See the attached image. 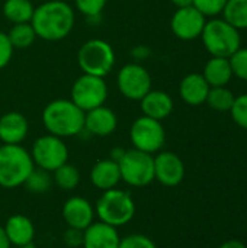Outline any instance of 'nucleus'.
<instances>
[{"label":"nucleus","mask_w":247,"mask_h":248,"mask_svg":"<svg viewBox=\"0 0 247 248\" xmlns=\"http://www.w3.org/2000/svg\"><path fill=\"white\" fill-rule=\"evenodd\" d=\"M64 244L70 248H80L83 244V231L76 228H67L63 235Z\"/></svg>","instance_id":"obj_35"},{"label":"nucleus","mask_w":247,"mask_h":248,"mask_svg":"<svg viewBox=\"0 0 247 248\" xmlns=\"http://www.w3.org/2000/svg\"><path fill=\"white\" fill-rule=\"evenodd\" d=\"M236 96L231 90L224 87H211L207 96V103L211 109L218 112H229L234 103Z\"/></svg>","instance_id":"obj_27"},{"label":"nucleus","mask_w":247,"mask_h":248,"mask_svg":"<svg viewBox=\"0 0 247 248\" xmlns=\"http://www.w3.org/2000/svg\"><path fill=\"white\" fill-rule=\"evenodd\" d=\"M0 248H12L6 234H4V230H3V225H0Z\"/></svg>","instance_id":"obj_39"},{"label":"nucleus","mask_w":247,"mask_h":248,"mask_svg":"<svg viewBox=\"0 0 247 248\" xmlns=\"http://www.w3.org/2000/svg\"><path fill=\"white\" fill-rule=\"evenodd\" d=\"M121 235L118 228L95 221L83 231V248H118Z\"/></svg>","instance_id":"obj_16"},{"label":"nucleus","mask_w":247,"mask_h":248,"mask_svg":"<svg viewBox=\"0 0 247 248\" xmlns=\"http://www.w3.org/2000/svg\"><path fill=\"white\" fill-rule=\"evenodd\" d=\"M125 154V148H121V147H115V148H112V151H111V155H109V158L111 160H114V161H119L121 158H122V155Z\"/></svg>","instance_id":"obj_37"},{"label":"nucleus","mask_w":247,"mask_h":248,"mask_svg":"<svg viewBox=\"0 0 247 248\" xmlns=\"http://www.w3.org/2000/svg\"><path fill=\"white\" fill-rule=\"evenodd\" d=\"M13 52H15V48L10 44V39H9L7 33L0 31V70L4 68L12 61Z\"/></svg>","instance_id":"obj_34"},{"label":"nucleus","mask_w":247,"mask_h":248,"mask_svg":"<svg viewBox=\"0 0 247 248\" xmlns=\"http://www.w3.org/2000/svg\"><path fill=\"white\" fill-rule=\"evenodd\" d=\"M108 99V84L103 77L82 74L71 86L70 100L83 112L92 110L105 105Z\"/></svg>","instance_id":"obj_9"},{"label":"nucleus","mask_w":247,"mask_h":248,"mask_svg":"<svg viewBox=\"0 0 247 248\" xmlns=\"http://www.w3.org/2000/svg\"><path fill=\"white\" fill-rule=\"evenodd\" d=\"M178 9L181 7H188V6H192L194 4V0H170Z\"/></svg>","instance_id":"obj_40"},{"label":"nucleus","mask_w":247,"mask_h":248,"mask_svg":"<svg viewBox=\"0 0 247 248\" xmlns=\"http://www.w3.org/2000/svg\"><path fill=\"white\" fill-rule=\"evenodd\" d=\"M23 186L28 189V192H31L33 195H42V193L48 192L49 187L52 186L51 173L35 167L32 170V173L28 176V179H26Z\"/></svg>","instance_id":"obj_28"},{"label":"nucleus","mask_w":247,"mask_h":248,"mask_svg":"<svg viewBox=\"0 0 247 248\" xmlns=\"http://www.w3.org/2000/svg\"><path fill=\"white\" fill-rule=\"evenodd\" d=\"M132 57L135 58V60H146L148 55H150V49L146 46V45H138V46H135L134 49H132Z\"/></svg>","instance_id":"obj_36"},{"label":"nucleus","mask_w":247,"mask_h":248,"mask_svg":"<svg viewBox=\"0 0 247 248\" xmlns=\"http://www.w3.org/2000/svg\"><path fill=\"white\" fill-rule=\"evenodd\" d=\"M115 61V51L105 39H89L77 51V64L84 74L105 78L114 70Z\"/></svg>","instance_id":"obj_6"},{"label":"nucleus","mask_w":247,"mask_h":248,"mask_svg":"<svg viewBox=\"0 0 247 248\" xmlns=\"http://www.w3.org/2000/svg\"><path fill=\"white\" fill-rule=\"evenodd\" d=\"M3 230L12 247H23L33 244L35 225L28 217L22 214L10 215L6 219Z\"/></svg>","instance_id":"obj_17"},{"label":"nucleus","mask_w":247,"mask_h":248,"mask_svg":"<svg viewBox=\"0 0 247 248\" xmlns=\"http://www.w3.org/2000/svg\"><path fill=\"white\" fill-rule=\"evenodd\" d=\"M63 219L68 228L84 231L95 222V206L83 196H71L63 205Z\"/></svg>","instance_id":"obj_14"},{"label":"nucleus","mask_w":247,"mask_h":248,"mask_svg":"<svg viewBox=\"0 0 247 248\" xmlns=\"http://www.w3.org/2000/svg\"><path fill=\"white\" fill-rule=\"evenodd\" d=\"M95 214L100 222L121 228L135 217V201L130 192L118 187L102 192L95 203Z\"/></svg>","instance_id":"obj_3"},{"label":"nucleus","mask_w":247,"mask_h":248,"mask_svg":"<svg viewBox=\"0 0 247 248\" xmlns=\"http://www.w3.org/2000/svg\"><path fill=\"white\" fill-rule=\"evenodd\" d=\"M211 86L207 83L202 74L191 73L185 76L179 84V94L182 100L191 106H199L207 102Z\"/></svg>","instance_id":"obj_21"},{"label":"nucleus","mask_w":247,"mask_h":248,"mask_svg":"<svg viewBox=\"0 0 247 248\" xmlns=\"http://www.w3.org/2000/svg\"><path fill=\"white\" fill-rule=\"evenodd\" d=\"M207 20L205 16L194 6L176 9L170 19L173 35L182 41H194L201 36Z\"/></svg>","instance_id":"obj_12"},{"label":"nucleus","mask_w":247,"mask_h":248,"mask_svg":"<svg viewBox=\"0 0 247 248\" xmlns=\"http://www.w3.org/2000/svg\"><path fill=\"white\" fill-rule=\"evenodd\" d=\"M7 36L15 49H26V48L32 46V44L36 39V33H35L31 22L12 25L10 31L7 32Z\"/></svg>","instance_id":"obj_24"},{"label":"nucleus","mask_w":247,"mask_h":248,"mask_svg":"<svg viewBox=\"0 0 247 248\" xmlns=\"http://www.w3.org/2000/svg\"><path fill=\"white\" fill-rule=\"evenodd\" d=\"M223 16L236 29H247V0H227Z\"/></svg>","instance_id":"obj_25"},{"label":"nucleus","mask_w":247,"mask_h":248,"mask_svg":"<svg viewBox=\"0 0 247 248\" xmlns=\"http://www.w3.org/2000/svg\"><path fill=\"white\" fill-rule=\"evenodd\" d=\"M41 121L48 134L63 140L77 137L84 131V112L70 99L49 102L42 110Z\"/></svg>","instance_id":"obj_2"},{"label":"nucleus","mask_w":247,"mask_h":248,"mask_svg":"<svg viewBox=\"0 0 247 248\" xmlns=\"http://www.w3.org/2000/svg\"><path fill=\"white\" fill-rule=\"evenodd\" d=\"M116 84L124 97L140 102L151 90V76L146 67L138 62L122 65L116 76Z\"/></svg>","instance_id":"obj_11"},{"label":"nucleus","mask_w":247,"mask_h":248,"mask_svg":"<svg viewBox=\"0 0 247 248\" xmlns=\"http://www.w3.org/2000/svg\"><path fill=\"white\" fill-rule=\"evenodd\" d=\"M227 0H194V7L198 9L205 17H214L223 13Z\"/></svg>","instance_id":"obj_32"},{"label":"nucleus","mask_w":247,"mask_h":248,"mask_svg":"<svg viewBox=\"0 0 247 248\" xmlns=\"http://www.w3.org/2000/svg\"><path fill=\"white\" fill-rule=\"evenodd\" d=\"M121 182L131 187H146L154 182V157L144 151L131 148L118 161Z\"/></svg>","instance_id":"obj_7"},{"label":"nucleus","mask_w":247,"mask_h":248,"mask_svg":"<svg viewBox=\"0 0 247 248\" xmlns=\"http://www.w3.org/2000/svg\"><path fill=\"white\" fill-rule=\"evenodd\" d=\"M52 183L63 190H74L80 183V171L76 166L66 163L52 171Z\"/></svg>","instance_id":"obj_26"},{"label":"nucleus","mask_w":247,"mask_h":248,"mask_svg":"<svg viewBox=\"0 0 247 248\" xmlns=\"http://www.w3.org/2000/svg\"><path fill=\"white\" fill-rule=\"evenodd\" d=\"M74 9L64 0H47L38 4L31 19L36 38L49 42L67 38L74 28Z\"/></svg>","instance_id":"obj_1"},{"label":"nucleus","mask_w":247,"mask_h":248,"mask_svg":"<svg viewBox=\"0 0 247 248\" xmlns=\"http://www.w3.org/2000/svg\"><path fill=\"white\" fill-rule=\"evenodd\" d=\"M233 121L243 129L247 131V93L240 94L234 99V103L230 109Z\"/></svg>","instance_id":"obj_31"},{"label":"nucleus","mask_w":247,"mask_h":248,"mask_svg":"<svg viewBox=\"0 0 247 248\" xmlns=\"http://www.w3.org/2000/svg\"><path fill=\"white\" fill-rule=\"evenodd\" d=\"M185 177V164L182 158L172 151H159L154 155V180L166 187H175Z\"/></svg>","instance_id":"obj_13"},{"label":"nucleus","mask_w":247,"mask_h":248,"mask_svg":"<svg viewBox=\"0 0 247 248\" xmlns=\"http://www.w3.org/2000/svg\"><path fill=\"white\" fill-rule=\"evenodd\" d=\"M118 248H157V246L150 237L144 234H130L124 238L121 237Z\"/></svg>","instance_id":"obj_33"},{"label":"nucleus","mask_w":247,"mask_h":248,"mask_svg":"<svg viewBox=\"0 0 247 248\" xmlns=\"http://www.w3.org/2000/svg\"><path fill=\"white\" fill-rule=\"evenodd\" d=\"M141 112L144 116H148L156 121L166 119L173 112V99L169 93L163 90H150L140 100Z\"/></svg>","instance_id":"obj_20"},{"label":"nucleus","mask_w":247,"mask_h":248,"mask_svg":"<svg viewBox=\"0 0 247 248\" xmlns=\"http://www.w3.org/2000/svg\"><path fill=\"white\" fill-rule=\"evenodd\" d=\"M15 248H36L33 244H29V246H23V247H15Z\"/></svg>","instance_id":"obj_41"},{"label":"nucleus","mask_w":247,"mask_h":248,"mask_svg":"<svg viewBox=\"0 0 247 248\" xmlns=\"http://www.w3.org/2000/svg\"><path fill=\"white\" fill-rule=\"evenodd\" d=\"M205 49L213 57L230 58L242 44L239 29L224 19H211L205 23L201 33Z\"/></svg>","instance_id":"obj_5"},{"label":"nucleus","mask_w":247,"mask_h":248,"mask_svg":"<svg viewBox=\"0 0 247 248\" xmlns=\"http://www.w3.org/2000/svg\"><path fill=\"white\" fill-rule=\"evenodd\" d=\"M229 60L233 76L247 81V48H239Z\"/></svg>","instance_id":"obj_30"},{"label":"nucleus","mask_w":247,"mask_h":248,"mask_svg":"<svg viewBox=\"0 0 247 248\" xmlns=\"http://www.w3.org/2000/svg\"><path fill=\"white\" fill-rule=\"evenodd\" d=\"M108 0H74L77 12L84 15L89 20H99Z\"/></svg>","instance_id":"obj_29"},{"label":"nucleus","mask_w":247,"mask_h":248,"mask_svg":"<svg viewBox=\"0 0 247 248\" xmlns=\"http://www.w3.org/2000/svg\"><path fill=\"white\" fill-rule=\"evenodd\" d=\"M118 128V116L105 105L84 112V131L93 137H109Z\"/></svg>","instance_id":"obj_15"},{"label":"nucleus","mask_w":247,"mask_h":248,"mask_svg":"<svg viewBox=\"0 0 247 248\" xmlns=\"http://www.w3.org/2000/svg\"><path fill=\"white\" fill-rule=\"evenodd\" d=\"M130 140L132 148L147 154H156L165 145L166 132L160 121L143 115L132 122L130 128Z\"/></svg>","instance_id":"obj_10"},{"label":"nucleus","mask_w":247,"mask_h":248,"mask_svg":"<svg viewBox=\"0 0 247 248\" xmlns=\"http://www.w3.org/2000/svg\"><path fill=\"white\" fill-rule=\"evenodd\" d=\"M220 248H246V246L239 240H229V241L223 243Z\"/></svg>","instance_id":"obj_38"},{"label":"nucleus","mask_w":247,"mask_h":248,"mask_svg":"<svg viewBox=\"0 0 247 248\" xmlns=\"http://www.w3.org/2000/svg\"><path fill=\"white\" fill-rule=\"evenodd\" d=\"M3 16L10 23H28L32 19L35 6L31 0H4Z\"/></svg>","instance_id":"obj_23"},{"label":"nucleus","mask_w":247,"mask_h":248,"mask_svg":"<svg viewBox=\"0 0 247 248\" xmlns=\"http://www.w3.org/2000/svg\"><path fill=\"white\" fill-rule=\"evenodd\" d=\"M29 132V124L20 112H6L0 116V141L1 144H22Z\"/></svg>","instance_id":"obj_18"},{"label":"nucleus","mask_w":247,"mask_h":248,"mask_svg":"<svg viewBox=\"0 0 247 248\" xmlns=\"http://www.w3.org/2000/svg\"><path fill=\"white\" fill-rule=\"evenodd\" d=\"M35 167L48 173L55 171L63 164L68 163V148L63 138L45 134L35 140L29 151Z\"/></svg>","instance_id":"obj_8"},{"label":"nucleus","mask_w":247,"mask_h":248,"mask_svg":"<svg viewBox=\"0 0 247 248\" xmlns=\"http://www.w3.org/2000/svg\"><path fill=\"white\" fill-rule=\"evenodd\" d=\"M204 78L211 87H224L230 83L233 77L231 65L229 58L213 57L207 61L202 73Z\"/></svg>","instance_id":"obj_22"},{"label":"nucleus","mask_w":247,"mask_h":248,"mask_svg":"<svg viewBox=\"0 0 247 248\" xmlns=\"http://www.w3.org/2000/svg\"><path fill=\"white\" fill-rule=\"evenodd\" d=\"M35 169L31 153L20 144L0 145V186L16 189L23 186Z\"/></svg>","instance_id":"obj_4"},{"label":"nucleus","mask_w":247,"mask_h":248,"mask_svg":"<svg viewBox=\"0 0 247 248\" xmlns=\"http://www.w3.org/2000/svg\"><path fill=\"white\" fill-rule=\"evenodd\" d=\"M89 179H90V183L102 192L115 189L121 182L119 166L116 161H114L111 158L99 160L98 163L93 164Z\"/></svg>","instance_id":"obj_19"}]
</instances>
